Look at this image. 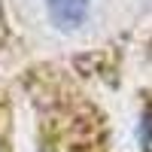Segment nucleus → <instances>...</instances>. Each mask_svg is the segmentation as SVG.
<instances>
[{"mask_svg": "<svg viewBox=\"0 0 152 152\" xmlns=\"http://www.w3.org/2000/svg\"><path fill=\"white\" fill-rule=\"evenodd\" d=\"M46 9H49V21L58 31L70 34L85 24L88 12H91V0H46Z\"/></svg>", "mask_w": 152, "mask_h": 152, "instance_id": "f257e3e1", "label": "nucleus"}, {"mask_svg": "<svg viewBox=\"0 0 152 152\" xmlns=\"http://www.w3.org/2000/svg\"><path fill=\"white\" fill-rule=\"evenodd\" d=\"M137 137H140V143L146 149H152V100L143 107L140 113V128H137Z\"/></svg>", "mask_w": 152, "mask_h": 152, "instance_id": "f03ea898", "label": "nucleus"}]
</instances>
